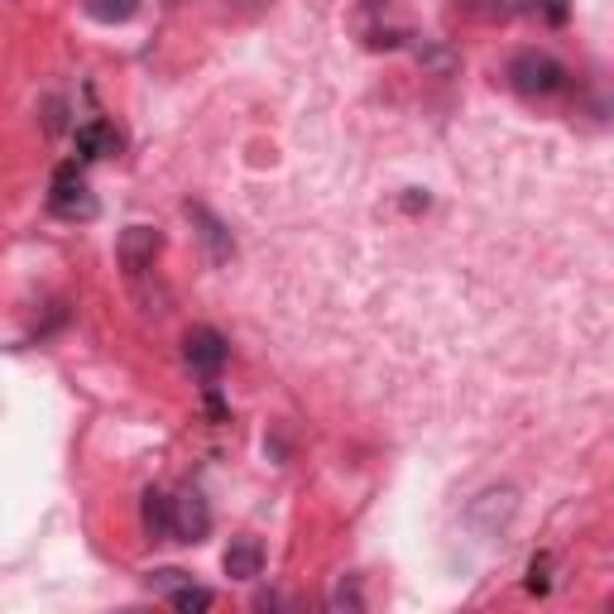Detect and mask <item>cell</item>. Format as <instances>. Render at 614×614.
<instances>
[{
	"label": "cell",
	"instance_id": "cell-2",
	"mask_svg": "<svg viewBox=\"0 0 614 614\" xmlns=\"http://www.w3.org/2000/svg\"><path fill=\"white\" fill-rule=\"evenodd\" d=\"M49 212H53V216H63V221H92V216H96V198H92L87 178L77 173V163H63V169L53 173Z\"/></svg>",
	"mask_w": 614,
	"mask_h": 614
},
{
	"label": "cell",
	"instance_id": "cell-11",
	"mask_svg": "<svg viewBox=\"0 0 614 614\" xmlns=\"http://www.w3.org/2000/svg\"><path fill=\"white\" fill-rule=\"evenodd\" d=\"M135 10H139V0H87V15L96 24H125V20H135Z\"/></svg>",
	"mask_w": 614,
	"mask_h": 614
},
{
	"label": "cell",
	"instance_id": "cell-7",
	"mask_svg": "<svg viewBox=\"0 0 614 614\" xmlns=\"http://www.w3.org/2000/svg\"><path fill=\"white\" fill-rule=\"evenodd\" d=\"M221 562H226V576H235V581H255L260 571H264V548H260V538H235Z\"/></svg>",
	"mask_w": 614,
	"mask_h": 614
},
{
	"label": "cell",
	"instance_id": "cell-4",
	"mask_svg": "<svg viewBox=\"0 0 614 614\" xmlns=\"http://www.w3.org/2000/svg\"><path fill=\"white\" fill-rule=\"evenodd\" d=\"M183 356H188V366L198 370L202 380H216V374L226 370V360H231V346H226V337H221L216 327H192L183 337Z\"/></svg>",
	"mask_w": 614,
	"mask_h": 614
},
{
	"label": "cell",
	"instance_id": "cell-12",
	"mask_svg": "<svg viewBox=\"0 0 614 614\" xmlns=\"http://www.w3.org/2000/svg\"><path fill=\"white\" fill-rule=\"evenodd\" d=\"M523 15H538L548 24H567L571 20V0H519Z\"/></svg>",
	"mask_w": 614,
	"mask_h": 614
},
{
	"label": "cell",
	"instance_id": "cell-15",
	"mask_svg": "<svg viewBox=\"0 0 614 614\" xmlns=\"http://www.w3.org/2000/svg\"><path fill=\"white\" fill-rule=\"evenodd\" d=\"M456 6H460V15H470V20H505L509 15L505 0H456Z\"/></svg>",
	"mask_w": 614,
	"mask_h": 614
},
{
	"label": "cell",
	"instance_id": "cell-13",
	"mask_svg": "<svg viewBox=\"0 0 614 614\" xmlns=\"http://www.w3.org/2000/svg\"><path fill=\"white\" fill-rule=\"evenodd\" d=\"M327 605H331V610H366V595H360V576H341Z\"/></svg>",
	"mask_w": 614,
	"mask_h": 614
},
{
	"label": "cell",
	"instance_id": "cell-8",
	"mask_svg": "<svg viewBox=\"0 0 614 614\" xmlns=\"http://www.w3.org/2000/svg\"><path fill=\"white\" fill-rule=\"evenodd\" d=\"M120 130L116 125H106V120H92V125H82L77 130V154L82 159H110V154H120Z\"/></svg>",
	"mask_w": 614,
	"mask_h": 614
},
{
	"label": "cell",
	"instance_id": "cell-6",
	"mask_svg": "<svg viewBox=\"0 0 614 614\" xmlns=\"http://www.w3.org/2000/svg\"><path fill=\"white\" fill-rule=\"evenodd\" d=\"M188 216H192V226H198V235H202V245H207V255H212L216 264H226L231 255H235V241H231V231L221 226V221L207 212L202 202H188Z\"/></svg>",
	"mask_w": 614,
	"mask_h": 614
},
{
	"label": "cell",
	"instance_id": "cell-17",
	"mask_svg": "<svg viewBox=\"0 0 614 614\" xmlns=\"http://www.w3.org/2000/svg\"><path fill=\"white\" fill-rule=\"evenodd\" d=\"M226 6H241V10H260V6H269V0H226Z\"/></svg>",
	"mask_w": 614,
	"mask_h": 614
},
{
	"label": "cell",
	"instance_id": "cell-14",
	"mask_svg": "<svg viewBox=\"0 0 614 614\" xmlns=\"http://www.w3.org/2000/svg\"><path fill=\"white\" fill-rule=\"evenodd\" d=\"M528 591H533V595H548L552 591V557L548 552H538L533 562H528Z\"/></svg>",
	"mask_w": 614,
	"mask_h": 614
},
{
	"label": "cell",
	"instance_id": "cell-5",
	"mask_svg": "<svg viewBox=\"0 0 614 614\" xmlns=\"http://www.w3.org/2000/svg\"><path fill=\"white\" fill-rule=\"evenodd\" d=\"M159 250H163V235H159V231H154V226H130V231L120 235L116 255H120V264H125L130 274H145Z\"/></svg>",
	"mask_w": 614,
	"mask_h": 614
},
{
	"label": "cell",
	"instance_id": "cell-3",
	"mask_svg": "<svg viewBox=\"0 0 614 614\" xmlns=\"http://www.w3.org/2000/svg\"><path fill=\"white\" fill-rule=\"evenodd\" d=\"M207 533H212V505H207L202 490H178L169 499V538L178 542H202Z\"/></svg>",
	"mask_w": 614,
	"mask_h": 614
},
{
	"label": "cell",
	"instance_id": "cell-9",
	"mask_svg": "<svg viewBox=\"0 0 614 614\" xmlns=\"http://www.w3.org/2000/svg\"><path fill=\"white\" fill-rule=\"evenodd\" d=\"M139 519H145V533L154 542L169 538V495L163 490H145V505H139Z\"/></svg>",
	"mask_w": 614,
	"mask_h": 614
},
{
	"label": "cell",
	"instance_id": "cell-10",
	"mask_svg": "<svg viewBox=\"0 0 614 614\" xmlns=\"http://www.w3.org/2000/svg\"><path fill=\"white\" fill-rule=\"evenodd\" d=\"M169 605L173 610H183V614H202V610H212L216 605V595L212 591H207V585H198V581H178L173 585V591H169Z\"/></svg>",
	"mask_w": 614,
	"mask_h": 614
},
{
	"label": "cell",
	"instance_id": "cell-1",
	"mask_svg": "<svg viewBox=\"0 0 614 614\" xmlns=\"http://www.w3.org/2000/svg\"><path fill=\"white\" fill-rule=\"evenodd\" d=\"M509 87L519 96H552L567 87V67L542 49H523L509 59Z\"/></svg>",
	"mask_w": 614,
	"mask_h": 614
},
{
	"label": "cell",
	"instance_id": "cell-16",
	"mask_svg": "<svg viewBox=\"0 0 614 614\" xmlns=\"http://www.w3.org/2000/svg\"><path fill=\"white\" fill-rule=\"evenodd\" d=\"M403 207H409V212H417V207H427V192H417V188H413L409 198H403Z\"/></svg>",
	"mask_w": 614,
	"mask_h": 614
}]
</instances>
